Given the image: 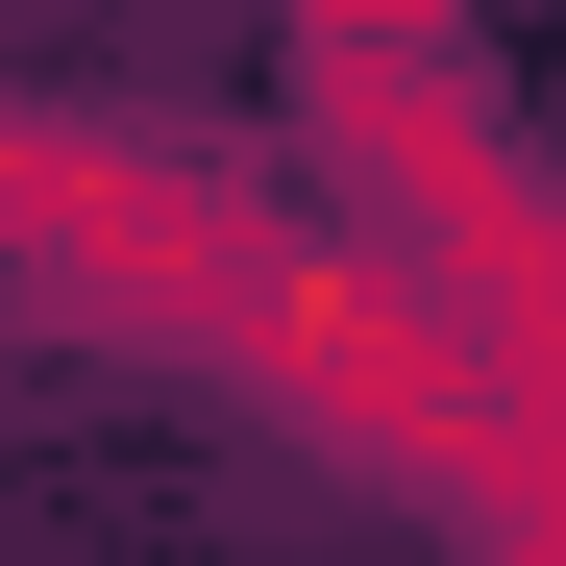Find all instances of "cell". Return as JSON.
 Masks as SVG:
<instances>
[{
    "mask_svg": "<svg viewBox=\"0 0 566 566\" xmlns=\"http://www.w3.org/2000/svg\"><path fill=\"white\" fill-rule=\"evenodd\" d=\"M222 395L271 419V443H321V468H369V493H468V419H493V321L443 296L419 247H271V296H247V345H222Z\"/></svg>",
    "mask_w": 566,
    "mask_h": 566,
    "instance_id": "7a4b0ae2",
    "label": "cell"
},
{
    "mask_svg": "<svg viewBox=\"0 0 566 566\" xmlns=\"http://www.w3.org/2000/svg\"><path fill=\"white\" fill-rule=\"evenodd\" d=\"M271 172L198 124H124V99H0V296L25 321H99L148 369H222L271 296Z\"/></svg>",
    "mask_w": 566,
    "mask_h": 566,
    "instance_id": "6da1fadb",
    "label": "cell"
},
{
    "mask_svg": "<svg viewBox=\"0 0 566 566\" xmlns=\"http://www.w3.org/2000/svg\"><path fill=\"white\" fill-rule=\"evenodd\" d=\"M468 542H517V566H566V369H493V419H468V493H443Z\"/></svg>",
    "mask_w": 566,
    "mask_h": 566,
    "instance_id": "277c9868",
    "label": "cell"
},
{
    "mask_svg": "<svg viewBox=\"0 0 566 566\" xmlns=\"http://www.w3.org/2000/svg\"><path fill=\"white\" fill-rule=\"evenodd\" d=\"M296 50H419V25H468V0H271Z\"/></svg>",
    "mask_w": 566,
    "mask_h": 566,
    "instance_id": "5b68a950",
    "label": "cell"
},
{
    "mask_svg": "<svg viewBox=\"0 0 566 566\" xmlns=\"http://www.w3.org/2000/svg\"><path fill=\"white\" fill-rule=\"evenodd\" d=\"M296 172H345V222L419 247L443 296L542 222V148H517V99H493L468 25H419V50H296Z\"/></svg>",
    "mask_w": 566,
    "mask_h": 566,
    "instance_id": "3957f363",
    "label": "cell"
}]
</instances>
